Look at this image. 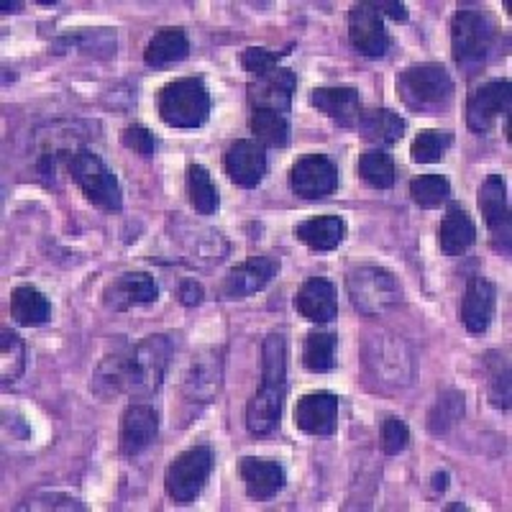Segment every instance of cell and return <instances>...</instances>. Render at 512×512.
<instances>
[{"instance_id":"obj_1","label":"cell","mask_w":512,"mask_h":512,"mask_svg":"<svg viewBox=\"0 0 512 512\" xmlns=\"http://www.w3.org/2000/svg\"><path fill=\"white\" fill-rule=\"evenodd\" d=\"M172 344L162 333L141 338L134 346H121L98 364L90 390L100 397H152L167 374Z\"/></svg>"},{"instance_id":"obj_2","label":"cell","mask_w":512,"mask_h":512,"mask_svg":"<svg viewBox=\"0 0 512 512\" xmlns=\"http://www.w3.org/2000/svg\"><path fill=\"white\" fill-rule=\"evenodd\" d=\"M262 387L246 405V428L254 436H267L280 425L287 397V346L277 331L264 338Z\"/></svg>"},{"instance_id":"obj_3","label":"cell","mask_w":512,"mask_h":512,"mask_svg":"<svg viewBox=\"0 0 512 512\" xmlns=\"http://www.w3.org/2000/svg\"><path fill=\"white\" fill-rule=\"evenodd\" d=\"M397 98L408 111L420 116H441L454 100V80L443 64H410L397 75Z\"/></svg>"},{"instance_id":"obj_4","label":"cell","mask_w":512,"mask_h":512,"mask_svg":"<svg viewBox=\"0 0 512 512\" xmlns=\"http://www.w3.org/2000/svg\"><path fill=\"white\" fill-rule=\"evenodd\" d=\"M346 292L354 310L367 318H382L402 303V285L390 269L379 264H356L346 274Z\"/></svg>"},{"instance_id":"obj_5","label":"cell","mask_w":512,"mask_h":512,"mask_svg":"<svg viewBox=\"0 0 512 512\" xmlns=\"http://www.w3.org/2000/svg\"><path fill=\"white\" fill-rule=\"evenodd\" d=\"M64 167H67V175L72 177V182L80 187L82 195L90 203L98 205L100 210H108V213L121 210V185H118V177L113 175V169L100 159V154H95L88 146H77L75 152L67 157Z\"/></svg>"},{"instance_id":"obj_6","label":"cell","mask_w":512,"mask_h":512,"mask_svg":"<svg viewBox=\"0 0 512 512\" xmlns=\"http://www.w3.org/2000/svg\"><path fill=\"white\" fill-rule=\"evenodd\" d=\"M157 111L169 128H200L210 118V93L200 77L167 82L157 95Z\"/></svg>"},{"instance_id":"obj_7","label":"cell","mask_w":512,"mask_h":512,"mask_svg":"<svg viewBox=\"0 0 512 512\" xmlns=\"http://www.w3.org/2000/svg\"><path fill=\"white\" fill-rule=\"evenodd\" d=\"M497 29L479 8H459L451 21V49L461 70H479L495 52Z\"/></svg>"},{"instance_id":"obj_8","label":"cell","mask_w":512,"mask_h":512,"mask_svg":"<svg viewBox=\"0 0 512 512\" xmlns=\"http://www.w3.org/2000/svg\"><path fill=\"white\" fill-rule=\"evenodd\" d=\"M213 448L210 446H190L175 459L169 461L164 472V492L175 505H190L198 500V495L208 484L213 472Z\"/></svg>"},{"instance_id":"obj_9","label":"cell","mask_w":512,"mask_h":512,"mask_svg":"<svg viewBox=\"0 0 512 512\" xmlns=\"http://www.w3.org/2000/svg\"><path fill=\"white\" fill-rule=\"evenodd\" d=\"M290 187L303 200L328 198L338 187V167L326 154H305L292 164Z\"/></svg>"},{"instance_id":"obj_10","label":"cell","mask_w":512,"mask_h":512,"mask_svg":"<svg viewBox=\"0 0 512 512\" xmlns=\"http://www.w3.org/2000/svg\"><path fill=\"white\" fill-rule=\"evenodd\" d=\"M507 113H510V80L497 77V80L484 82L482 88L474 90L469 105H466V123L474 134L484 136Z\"/></svg>"},{"instance_id":"obj_11","label":"cell","mask_w":512,"mask_h":512,"mask_svg":"<svg viewBox=\"0 0 512 512\" xmlns=\"http://www.w3.org/2000/svg\"><path fill=\"white\" fill-rule=\"evenodd\" d=\"M277 272H280V259L277 256H251V259L236 264L226 274V280L221 285V297L223 300H246L254 292H262L277 277Z\"/></svg>"},{"instance_id":"obj_12","label":"cell","mask_w":512,"mask_h":512,"mask_svg":"<svg viewBox=\"0 0 512 512\" xmlns=\"http://www.w3.org/2000/svg\"><path fill=\"white\" fill-rule=\"evenodd\" d=\"M223 167L233 185L254 190L256 185H262L264 175H267V149L254 139L233 141L226 149Z\"/></svg>"},{"instance_id":"obj_13","label":"cell","mask_w":512,"mask_h":512,"mask_svg":"<svg viewBox=\"0 0 512 512\" xmlns=\"http://www.w3.org/2000/svg\"><path fill=\"white\" fill-rule=\"evenodd\" d=\"M349 39L364 57H384L390 49V34L384 31L382 13L374 3H356L349 11Z\"/></svg>"},{"instance_id":"obj_14","label":"cell","mask_w":512,"mask_h":512,"mask_svg":"<svg viewBox=\"0 0 512 512\" xmlns=\"http://www.w3.org/2000/svg\"><path fill=\"white\" fill-rule=\"evenodd\" d=\"M479 210L487 221L492 241L500 251H510V203L507 185L500 175H489L479 187Z\"/></svg>"},{"instance_id":"obj_15","label":"cell","mask_w":512,"mask_h":512,"mask_svg":"<svg viewBox=\"0 0 512 512\" xmlns=\"http://www.w3.org/2000/svg\"><path fill=\"white\" fill-rule=\"evenodd\" d=\"M159 433V413L152 405L131 402L121 415L118 428V448L123 456H139L154 443Z\"/></svg>"},{"instance_id":"obj_16","label":"cell","mask_w":512,"mask_h":512,"mask_svg":"<svg viewBox=\"0 0 512 512\" xmlns=\"http://www.w3.org/2000/svg\"><path fill=\"white\" fill-rule=\"evenodd\" d=\"M297 431L308 436H331L338 425V397L333 392H308L292 413Z\"/></svg>"},{"instance_id":"obj_17","label":"cell","mask_w":512,"mask_h":512,"mask_svg":"<svg viewBox=\"0 0 512 512\" xmlns=\"http://www.w3.org/2000/svg\"><path fill=\"white\" fill-rule=\"evenodd\" d=\"M497 310V285L482 274H474L466 282L464 300H461V323L469 333H484L492 326Z\"/></svg>"},{"instance_id":"obj_18","label":"cell","mask_w":512,"mask_h":512,"mask_svg":"<svg viewBox=\"0 0 512 512\" xmlns=\"http://www.w3.org/2000/svg\"><path fill=\"white\" fill-rule=\"evenodd\" d=\"M295 72L287 67H274L272 72L249 80V103L251 108H267V111H290L292 93H295Z\"/></svg>"},{"instance_id":"obj_19","label":"cell","mask_w":512,"mask_h":512,"mask_svg":"<svg viewBox=\"0 0 512 512\" xmlns=\"http://www.w3.org/2000/svg\"><path fill=\"white\" fill-rule=\"evenodd\" d=\"M239 474L246 487V495L256 502H267L274 495H280L287 482V474L280 461L259 459V456H244L239 464Z\"/></svg>"},{"instance_id":"obj_20","label":"cell","mask_w":512,"mask_h":512,"mask_svg":"<svg viewBox=\"0 0 512 512\" xmlns=\"http://www.w3.org/2000/svg\"><path fill=\"white\" fill-rule=\"evenodd\" d=\"M159 297V287L152 274L126 272L105 287L103 303L111 310H128L134 305L154 303Z\"/></svg>"},{"instance_id":"obj_21","label":"cell","mask_w":512,"mask_h":512,"mask_svg":"<svg viewBox=\"0 0 512 512\" xmlns=\"http://www.w3.org/2000/svg\"><path fill=\"white\" fill-rule=\"evenodd\" d=\"M477 244V223L461 203L448 200L446 216L438 226V246L446 256H461Z\"/></svg>"},{"instance_id":"obj_22","label":"cell","mask_w":512,"mask_h":512,"mask_svg":"<svg viewBox=\"0 0 512 512\" xmlns=\"http://www.w3.org/2000/svg\"><path fill=\"white\" fill-rule=\"evenodd\" d=\"M295 310L310 323H331L338 315L336 287L326 277H313L295 295Z\"/></svg>"},{"instance_id":"obj_23","label":"cell","mask_w":512,"mask_h":512,"mask_svg":"<svg viewBox=\"0 0 512 512\" xmlns=\"http://www.w3.org/2000/svg\"><path fill=\"white\" fill-rule=\"evenodd\" d=\"M221 356L213 349L200 351L185 377V397L190 402H213L221 390Z\"/></svg>"},{"instance_id":"obj_24","label":"cell","mask_w":512,"mask_h":512,"mask_svg":"<svg viewBox=\"0 0 512 512\" xmlns=\"http://www.w3.org/2000/svg\"><path fill=\"white\" fill-rule=\"evenodd\" d=\"M374 351H369V367L374 369L377 377H382V382L395 384L402 387L408 384L413 377V356L405 349V344H397V341H374Z\"/></svg>"},{"instance_id":"obj_25","label":"cell","mask_w":512,"mask_h":512,"mask_svg":"<svg viewBox=\"0 0 512 512\" xmlns=\"http://www.w3.org/2000/svg\"><path fill=\"white\" fill-rule=\"evenodd\" d=\"M310 103L318 108L323 116L331 121L341 123V126H354L361 118L364 108H361V95L356 88H315L310 93Z\"/></svg>"},{"instance_id":"obj_26","label":"cell","mask_w":512,"mask_h":512,"mask_svg":"<svg viewBox=\"0 0 512 512\" xmlns=\"http://www.w3.org/2000/svg\"><path fill=\"white\" fill-rule=\"evenodd\" d=\"M190 54V39L180 26H164L149 39L144 49V62L154 70H164L169 64H177Z\"/></svg>"},{"instance_id":"obj_27","label":"cell","mask_w":512,"mask_h":512,"mask_svg":"<svg viewBox=\"0 0 512 512\" xmlns=\"http://www.w3.org/2000/svg\"><path fill=\"white\" fill-rule=\"evenodd\" d=\"M297 241L313 251H333L346 239V221L341 216H318L292 228Z\"/></svg>"},{"instance_id":"obj_28","label":"cell","mask_w":512,"mask_h":512,"mask_svg":"<svg viewBox=\"0 0 512 512\" xmlns=\"http://www.w3.org/2000/svg\"><path fill=\"white\" fill-rule=\"evenodd\" d=\"M8 310H11V318L16 320L18 326L26 328L44 326V323L52 318V303H49V297L41 290H36L34 285L13 287Z\"/></svg>"},{"instance_id":"obj_29","label":"cell","mask_w":512,"mask_h":512,"mask_svg":"<svg viewBox=\"0 0 512 512\" xmlns=\"http://www.w3.org/2000/svg\"><path fill=\"white\" fill-rule=\"evenodd\" d=\"M356 131L367 141L379 146H392L405 136V121L390 108H374L364 111L356 121Z\"/></svg>"},{"instance_id":"obj_30","label":"cell","mask_w":512,"mask_h":512,"mask_svg":"<svg viewBox=\"0 0 512 512\" xmlns=\"http://www.w3.org/2000/svg\"><path fill=\"white\" fill-rule=\"evenodd\" d=\"M187 198H190V205L198 210L200 216H213L221 208V195H218L216 182H213V177H210L203 164H190L187 167Z\"/></svg>"},{"instance_id":"obj_31","label":"cell","mask_w":512,"mask_h":512,"mask_svg":"<svg viewBox=\"0 0 512 512\" xmlns=\"http://www.w3.org/2000/svg\"><path fill=\"white\" fill-rule=\"evenodd\" d=\"M249 128L254 134V141L262 146H287L290 141V121L285 113L280 111H267V108H256L249 118Z\"/></svg>"},{"instance_id":"obj_32","label":"cell","mask_w":512,"mask_h":512,"mask_svg":"<svg viewBox=\"0 0 512 512\" xmlns=\"http://www.w3.org/2000/svg\"><path fill=\"white\" fill-rule=\"evenodd\" d=\"M338 338L331 331H310L303 344V364L308 372L326 374L336 367Z\"/></svg>"},{"instance_id":"obj_33","label":"cell","mask_w":512,"mask_h":512,"mask_svg":"<svg viewBox=\"0 0 512 512\" xmlns=\"http://www.w3.org/2000/svg\"><path fill=\"white\" fill-rule=\"evenodd\" d=\"M359 177L367 185H372L374 190H390L397 180V169H395V159L390 154L384 152V149H367V152L359 157Z\"/></svg>"},{"instance_id":"obj_34","label":"cell","mask_w":512,"mask_h":512,"mask_svg":"<svg viewBox=\"0 0 512 512\" xmlns=\"http://www.w3.org/2000/svg\"><path fill=\"white\" fill-rule=\"evenodd\" d=\"M454 144V134L451 131H441V128H425L410 144V159L415 164H436L446 157V152Z\"/></svg>"},{"instance_id":"obj_35","label":"cell","mask_w":512,"mask_h":512,"mask_svg":"<svg viewBox=\"0 0 512 512\" xmlns=\"http://www.w3.org/2000/svg\"><path fill=\"white\" fill-rule=\"evenodd\" d=\"M410 198L418 208L433 210L451 200V185L443 175H423L410 182Z\"/></svg>"},{"instance_id":"obj_36","label":"cell","mask_w":512,"mask_h":512,"mask_svg":"<svg viewBox=\"0 0 512 512\" xmlns=\"http://www.w3.org/2000/svg\"><path fill=\"white\" fill-rule=\"evenodd\" d=\"M461 415H464V392L446 390L428 413V428H431V433L441 436V433H446L448 428H454L459 423Z\"/></svg>"},{"instance_id":"obj_37","label":"cell","mask_w":512,"mask_h":512,"mask_svg":"<svg viewBox=\"0 0 512 512\" xmlns=\"http://www.w3.org/2000/svg\"><path fill=\"white\" fill-rule=\"evenodd\" d=\"M489 367V400L500 410L510 408V367H507L505 356L487 354Z\"/></svg>"},{"instance_id":"obj_38","label":"cell","mask_w":512,"mask_h":512,"mask_svg":"<svg viewBox=\"0 0 512 512\" xmlns=\"http://www.w3.org/2000/svg\"><path fill=\"white\" fill-rule=\"evenodd\" d=\"M26 369V346L16 331L3 328V382H16Z\"/></svg>"},{"instance_id":"obj_39","label":"cell","mask_w":512,"mask_h":512,"mask_svg":"<svg viewBox=\"0 0 512 512\" xmlns=\"http://www.w3.org/2000/svg\"><path fill=\"white\" fill-rule=\"evenodd\" d=\"M285 57V52H272V49L264 47H249L244 54H241V64L244 70L249 72V77H262L267 72H272L274 67H280V59Z\"/></svg>"},{"instance_id":"obj_40","label":"cell","mask_w":512,"mask_h":512,"mask_svg":"<svg viewBox=\"0 0 512 512\" xmlns=\"http://www.w3.org/2000/svg\"><path fill=\"white\" fill-rule=\"evenodd\" d=\"M121 144L126 146V149H131V152L139 154V157H144V159H152L154 154H157V149H159L157 136H154L146 126H139V123L123 128Z\"/></svg>"},{"instance_id":"obj_41","label":"cell","mask_w":512,"mask_h":512,"mask_svg":"<svg viewBox=\"0 0 512 512\" xmlns=\"http://www.w3.org/2000/svg\"><path fill=\"white\" fill-rule=\"evenodd\" d=\"M410 443V428L405 425V420L397 418V415H390L384 418L382 423V448L387 456L402 454Z\"/></svg>"},{"instance_id":"obj_42","label":"cell","mask_w":512,"mask_h":512,"mask_svg":"<svg viewBox=\"0 0 512 512\" xmlns=\"http://www.w3.org/2000/svg\"><path fill=\"white\" fill-rule=\"evenodd\" d=\"M16 510H85V505L77 497L62 495V492H39Z\"/></svg>"},{"instance_id":"obj_43","label":"cell","mask_w":512,"mask_h":512,"mask_svg":"<svg viewBox=\"0 0 512 512\" xmlns=\"http://www.w3.org/2000/svg\"><path fill=\"white\" fill-rule=\"evenodd\" d=\"M203 285L195 280H185L180 285V303L187 305V308H192V305H200L203 303Z\"/></svg>"},{"instance_id":"obj_44","label":"cell","mask_w":512,"mask_h":512,"mask_svg":"<svg viewBox=\"0 0 512 512\" xmlns=\"http://www.w3.org/2000/svg\"><path fill=\"white\" fill-rule=\"evenodd\" d=\"M379 13H387L390 18H395L397 24H405L408 21V8L405 3H397V0H382V3H374Z\"/></svg>"},{"instance_id":"obj_45","label":"cell","mask_w":512,"mask_h":512,"mask_svg":"<svg viewBox=\"0 0 512 512\" xmlns=\"http://www.w3.org/2000/svg\"><path fill=\"white\" fill-rule=\"evenodd\" d=\"M433 489H436V492H446V489H448V472L433 474Z\"/></svg>"},{"instance_id":"obj_46","label":"cell","mask_w":512,"mask_h":512,"mask_svg":"<svg viewBox=\"0 0 512 512\" xmlns=\"http://www.w3.org/2000/svg\"><path fill=\"white\" fill-rule=\"evenodd\" d=\"M18 8H21V3H8L6 0V3L0 6V13H6L8 16V13H18Z\"/></svg>"},{"instance_id":"obj_47","label":"cell","mask_w":512,"mask_h":512,"mask_svg":"<svg viewBox=\"0 0 512 512\" xmlns=\"http://www.w3.org/2000/svg\"><path fill=\"white\" fill-rule=\"evenodd\" d=\"M448 510H469L466 505H448Z\"/></svg>"}]
</instances>
